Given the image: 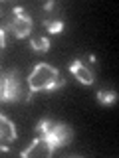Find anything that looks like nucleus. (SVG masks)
Returning a JSON list of instances; mask_svg holds the SVG:
<instances>
[{"label": "nucleus", "instance_id": "1", "mask_svg": "<svg viewBox=\"0 0 119 158\" xmlns=\"http://www.w3.org/2000/svg\"><path fill=\"white\" fill-rule=\"evenodd\" d=\"M64 85H66V81L60 75L58 67L50 65L46 61L36 63V67L28 75V93L30 95L40 93V91H58Z\"/></svg>", "mask_w": 119, "mask_h": 158}, {"label": "nucleus", "instance_id": "2", "mask_svg": "<svg viewBox=\"0 0 119 158\" xmlns=\"http://www.w3.org/2000/svg\"><path fill=\"white\" fill-rule=\"evenodd\" d=\"M36 136H40L44 142H48L54 150L72 144L73 140V128L68 123L54 121V118H42L36 125Z\"/></svg>", "mask_w": 119, "mask_h": 158}, {"label": "nucleus", "instance_id": "3", "mask_svg": "<svg viewBox=\"0 0 119 158\" xmlns=\"http://www.w3.org/2000/svg\"><path fill=\"white\" fill-rule=\"evenodd\" d=\"M2 28H4V32H10L14 38L24 40V38H28L30 34H32L34 22H32V18L28 16V12L24 8H14L6 16Z\"/></svg>", "mask_w": 119, "mask_h": 158}, {"label": "nucleus", "instance_id": "4", "mask_svg": "<svg viewBox=\"0 0 119 158\" xmlns=\"http://www.w3.org/2000/svg\"><path fill=\"white\" fill-rule=\"evenodd\" d=\"M18 138V131H16V125L12 121L0 113V152H6L10 146L16 142Z\"/></svg>", "mask_w": 119, "mask_h": 158}, {"label": "nucleus", "instance_id": "5", "mask_svg": "<svg viewBox=\"0 0 119 158\" xmlns=\"http://www.w3.org/2000/svg\"><path fill=\"white\" fill-rule=\"evenodd\" d=\"M54 152H56V150H54L48 142H44L40 136H36L32 142H30L28 148H24V150L20 152V156H32V158H46L48 156L50 158Z\"/></svg>", "mask_w": 119, "mask_h": 158}, {"label": "nucleus", "instance_id": "6", "mask_svg": "<svg viewBox=\"0 0 119 158\" xmlns=\"http://www.w3.org/2000/svg\"><path fill=\"white\" fill-rule=\"evenodd\" d=\"M69 71L73 73V77H76L77 81L82 83V85H91V83L95 81V77H93V71L82 61V59H73V61L69 63Z\"/></svg>", "mask_w": 119, "mask_h": 158}, {"label": "nucleus", "instance_id": "7", "mask_svg": "<svg viewBox=\"0 0 119 158\" xmlns=\"http://www.w3.org/2000/svg\"><path fill=\"white\" fill-rule=\"evenodd\" d=\"M42 26H44V30H46L48 34H62L64 28H66V24H64V20H60V18H44Z\"/></svg>", "mask_w": 119, "mask_h": 158}, {"label": "nucleus", "instance_id": "8", "mask_svg": "<svg viewBox=\"0 0 119 158\" xmlns=\"http://www.w3.org/2000/svg\"><path fill=\"white\" fill-rule=\"evenodd\" d=\"M30 48H32V52H48L50 49V40L48 36H32L30 38Z\"/></svg>", "mask_w": 119, "mask_h": 158}, {"label": "nucleus", "instance_id": "9", "mask_svg": "<svg viewBox=\"0 0 119 158\" xmlns=\"http://www.w3.org/2000/svg\"><path fill=\"white\" fill-rule=\"evenodd\" d=\"M95 99L101 105H113V103L117 101V93L111 91V89H99L95 93Z\"/></svg>", "mask_w": 119, "mask_h": 158}, {"label": "nucleus", "instance_id": "10", "mask_svg": "<svg viewBox=\"0 0 119 158\" xmlns=\"http://www.w3.org/2000/svg\"><path fill=\"white\" fill-rule=\"evenodd\" d=\"M4 49H6V32L0 26V63H2V57H4Z\"/></svg>", "mask_w": 119, "mask_h": 158}, {"label": "nucleus", "instance_id": "11", "mask_svg": "<svg viewBox=\"0 0 119 158\" xmlns=\"http://www.w3.org/2000/svg\"><path fill=\"white\" fill-rule=\"evenodd\" d=\"M0 103H4V73L0 71Z\"/></svg>", "mask_w": 119, "mask_h": 158}]
</instances>
